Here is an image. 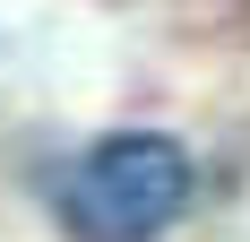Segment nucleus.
Here are the masks:
<instances>
[{
	"mask_svg": "<svg viewBox=\"0 0 250 242\" xmlns=\"http://www.w3.org/2000/svg\"><path fill=\"white\" fill-rule=\"evenodd\" d=\"M181 208H190V147L164 130H112L61 182V217L78 242H155Z\"/></svg>",
	"mask_w": 250,
	"mask_h": 242,
	"instance_id": "nucleus-1",
	"label": "nucleus"
}]
</instances>
